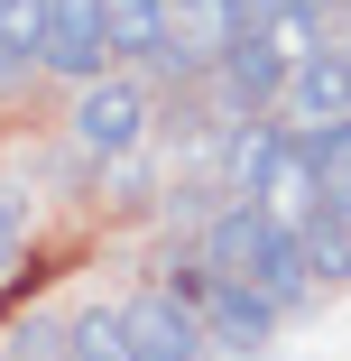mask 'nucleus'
Returning <instances> with one entry per match:
<instances>
[{"mask_svg": "<svg viewBox=\"0 0 351 361\" xmlns=\"http://www.w3.org/2000/svg\"><path fill=\"white\" fill-rule=\"evenodd\" d=\"M287 130L296 139H314V130H333V121H351V56L342 47H314L305 65H287Z\"/></svg>", "mask_w": 351, "mask_h": 361, "instance_id": "obj_7", "label": "nucleus"}, {"mask_svg": "<svg viewBox=\"0 0 351 361\" xmlns=\"http://www.w3.org/2000/svg\"><path fill=\"white\" fill-rule=\"evenodd\" d=\"M0 361H10V352H0Z\"/></svg>", "mask_w": 351, "mask_h": 361, "instance_id": "obj_17", "label": "nucleus"}, {"mask_svg": "<svg viewBox=\"0 0 351 361\" xmlns=\"http://www.w3.org/2000/svg\"><path fill=\"white\" fill-rule=\"evenodd\" d=\"M46 75L65 84H93L111 75V28H102V0H46V47H37Z\"/></svg>", "mask_w": 351, "mask_h": 361, "instance_id": "obj_5", "label": "nucleus"}, {"mask_svg": "<svg viewBox=\"0 0 351 361\" xmlns=\"http://www.w3.org/2000/svg\"><path fill=\"white\" fill-rule=\"evenodd\" d=\"M194 315H203V343H213L222 361H250V352L277 334V297H268L259 278H203Z\"/></svg>", "mask_w": 351, "mask_h": 361, "instance_id": "obj_2", "label": "nucleus"}, {"mask_svg": "<svg viewBox=\"0 0 351 361\" xmlns=\"http://www.w3.org/2000/svg\"><path fill=\"white\" fill-rule=\"evenodd\" d=\"M65 361H139L120 306H84V315H65Z\"/></svg>", "mask_w": 351, "mask_h": 361, "instance_id": "obj_11", "label": "nucleus"}, {"mask_svg": "<svg viewBox=\"0 0 351 361\" xmlns=\"http://www.w3.org/2000/svg\"><path fill=\"white\" fill-rule=\"evenodd\" d=\"M37 47H46V0H0V56L28 75Z\"/></svg>", "mask_w": 351, "mask_h": 361, "instance_id": "obj_12", "label": "nucleus"}, {"mask_svg": "<svg viewBox=\"0 0 351 361\" xmlns=\"http://www.w3.org/2000/svg\"><path fill=\"white\" fill-rule=\"evenodd\" d=\"M250 204H259L287 241H296L314 213H324V176H314V158H305V139H296V130L268 149V167H259V185H250Z\"/></svg>", "mask_w": 351, "mask_h": 361, "instance_id": "obj_6", "label": "nucleus"}, {"mask_svg": "<svg viewBox=\"0 0 351 361\" xmlns=\"http://www.w3.org/2000/svg\"><path fill=\"white\" fill-rule=\"evenodd\" d=\"M102 28H111V56L129 65H148L176 28H167V0H102Z\"/></svg>", "mask_w": 351, "mask_h": 361, "instance_id": "obj_10", "label": "nucleus"}, {"mask_svg": "<svg viewBox=\"0 0 351 361\" xmlns=\"http://www.w3.org/2000/svg\"><path fill=\"white\" fill-rule=\"evenodd\" d=\"M213 84H222L231 111H268L277 93H287V56H277L259 28H241V37L222 47V65H213Z\"/></svg>", "mask_w": 351, "mask_h": 361, "instance_id": "obj_8", "label": "nucleus"}, {"mask_svg": "<svg viewBox=\"0 0 351 361\" xmlns=\"http://www.w3.org/2000/svg\"><path fill=\"white\" fill-rule=\"evenodd\" d=\"M0 352L10 361H65V315H19L0 334Z\"/></svg>", "mask_w": 351, "mask_h": 361, "instance_id": "obj_13", "label": "nucleus"}, {"mask_svg": "<svg viewBox=\"0 0 351 361\" xmlns=\"http://www.w3.org/2000/svg\"><path fill=\"white\" fill-rule=\"evenodd\" d=\"M167 28H176V47H185V56L222 65V47L250 28V10H241V0H167Z\"/></svg>", "mask_w": 351, "mask_h": 361, "instance_id": "obj_9", "label": "nucleus"}, {"mask_svg": "<svg viewBox=\"0 0 351 361\" xmlns=\"http://www.w3.org/2000/svg\"><path fill=\"white\" fill-rule=\"evenodd\" d=\"M277 241H287V232H277L250 195H222L213 213H203V250H194V259L213 269V278H259V259H268Z\"/></svg>", "mask_w": 351, "mask_h": 361, "instance_id": "obj_4", "label": "nucleus"}, {"mask_svg": "<svg viewBox=\"0 0 351 361\" xmlns=\"http://www.w3.org/2000/svg\"><path fill=\"white\" fill-rule=\"evenodd\" d=\"M19 241H28V204H19L10 185H0V269L19 259Z\"/></svg>", "mask_w": 351, "mask_h": 361, "instance_id": "obj_14", "label": "nucleus"}, {"mask_svg": "<svg viewBox=\"0 0 351 361\" xmlns=\"http://www.w3.org/2000/svg\"><path fill=\"white\" fill-rule=\"evenodd\" d=\"M10 75H19V65H10V56H0V84H10Z\"/></svg>", "mask_w": 351, "mask_h": 361, "instance_id": "obj_15", "label": "nucleus"}, {"mask_svg": "<svg viewBox=\"0 0 351 361\" xmlns=\"http://www.w3.org/2000/svg\"><path fill=\"white\" fill-rule=\"evenodd\" d=\"M65 130H75L84 158H129L139 139H148V84H139V75H93V84H75Z\"/></svg>", "mask_w": 351, "mask_h": 361, "instance_id": "obj_1", "label": "nucleus"}, {"mask_svg": "<svg viewBox=\"0 0 351 361\" xmlns=\"http://www.w3.org/2000/svg\"><path fill=\"white\" fill-rule=\"evenodd\" d=\"M120 324H129V352L139 361H203L213 343H203V315L176 297V287H139V297H120Z\"/></svg>", "mask_w": 351, "mask_h": 361, "instance_id": "obj_3", "label": "nucleus"}, {"mask_svg": "<svg viewBox=\"0 0 351 361\" xmlns=\"http://www.w3.org/2000/svg\"><path fill=\"white\" fill-rule=\"evenodd\" d=\"M241 10H250V19H259V10H268V0H241Z\"/></svg>", "mask_w": 351, "mask_h": 361, "instance_id": "obj_16", "label": "nucleus"}]
</instances>
